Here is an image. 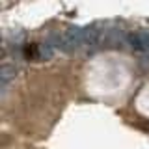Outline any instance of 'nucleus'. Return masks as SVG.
<instances>
[{"instance_id": "obj_1", "label": "nucleus", "mask_w": 149, "mask_h": 149, "mask_svg": "<svg viewBox=\"0 0 149 149\" xmlns=\"http://www.w3.org/2000/svg\"><path fill=\"white\" fill-rule=\"evenodd\" d=\"M101 39V30L95 26H84V28H69L58 37V47L63 50H77L82 47L97 45Z\"/></svg>"}, {"instance_id": "obj_2", "label": "nucleus", "mask_w": 149, "mask_h": 149, "mask_svg": "<svg viewBox=\"0 0 149 149\" xmlns=\"http://www.w3.org/2000/svg\"><path fill=\"white\" fill-rule=\"evenodd\" d=\"M125 41L132 50H138L142 54H149V30H146V28L129 32L125 36Z\"/></svg>"}, {"instance_id": "obj_3", "label": "nucleus", "mask_w": 149, "mask_h": 149, "mask_svg": "<svg viewBox=\"0 0 149 149\" xmlns=\"http://www.w3.org/2000/svg\"><path fill=\"white\" fill-rule=\"evenodd\" d=\"M15 77V67H11L9 63H4L2 65V71H0V80H2V90L6 91L8 90V84L9 80Z\"/></svg>"}]
</instances>
